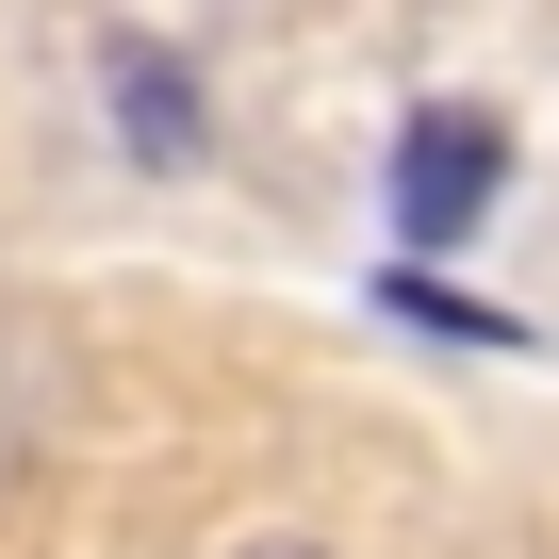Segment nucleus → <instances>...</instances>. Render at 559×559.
I'll use <instances>...</instances> for the list:
<instances>
[{
  "label": "nucleus",
  "mask_w": 559,
  "mask_h": 559,
  "mask_svg": "<svg viewBox=\"0 0 559 559\" xmlns=\"http://www.w3.org/2000/svg\"><path fill=\"white\" fill-rule=\"evenodd\" d=\"M230 559H313V543H230Z\"/></svg>",
  "instance_id": "nucleus-4"
},
{
  "label": "nucleus",
  "mask_w": 559,
  "mask_h": 559,
  "mask_svg": "<svg viewBox=\"0 0 559 559\" xmlns=\"http://www.w3.org/2000/svg\"><path fill=\"white\" fill-rule=\"evenodd\" d=\"M493 198H510V132H493L477 99H428V116L395 132V230H412V247H461Z\"/></svg>",
  "instance_id": "nucleus-1"
},
{
  "label": "nucleus",
  "mask_w": 559,
  "mask_h": 559,
  "mask_svg": "<svg viewBox=\"0 0 559 559\" xmlns=\"http://www.w3.org/2000/svg\"><path fill=\"white\" fill-rule=\"evenodd\" d=\"M116 116H132V148H148V165H181V148H198V99H181V67H165V50H116Z\"/></svg>",
  "instance_id": "nucleus-2"
},
{
  "label": "nucleus",
  "mask_w": 559,
  "mask_h": 559,
  "mask_svg": "<svg viewBox=\"0 0 559 559\" xmlns=\"http://www.w3.org/2000/svg\"><path fill=\"white\" fill-rule=\"evenodd\" d=\"M379 313H395V330H444V346H510V313H477V297H444V280H412V263L379 280Z\"/></svg>",
  "instance_id": "nucleus-3"
}]
</instances>
